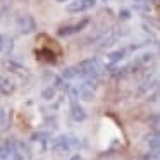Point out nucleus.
Returning <instances> with one entry per match:
<instances>
[{
	"mask_svg": "<svg viewBox=\"0 0 160 160\" xmlns=\"http://www.w3.org/2000/svg\"><path fill=\"white\" fill-rule=\"evenodd\" d=\"M141 43H129V45H124V47H121V48H117V50H112V52H108L107 53V69L108 71H112V69H115V67H119V64H122V60H126L131 53H134L138 48H141Z\"/></svg>",
	"mask_w": 160,
	"mask_h": 160,
	"instance_id": "nucleus-1",
	"label": "nucleus"
},
{
	"mask_svg": "<svg viewBox=\"0 0 160 160\" xmlns=\"http://www.w3.org/2000/svg\"><path fill=\"white\" fill-rule=\"evenodd\" d=\"M79 145H81V139L76 134H60L50 143L52 150L57 153H69L71 150L79 148Z\"/></svg>",
	"mask_w": 160,
	"mask_h": 160,
	"instance_id": "nucleus-2",
	"label": "nucleus"
},
{
	"mask_svg": "<svg viewBox=\"0 0 160 160\" xmlns=\"http://www.w3.org/2000/svg\"><path fill=\"white\" fill-rule=\"evenodd\" d=\"M79 66V71H81V79H86V78H100V72H102V64H100V59H86L83 62L78 64Z\"/></svg>",
	"mask_w": 160,
	"mask_h": 160,
	"instance_id": "nucleus-3",
	"label": "nucleus"
},
{
	"mask_svg": "<svg viewBox=\"0 0 160 160\" xmlns=\"http://www.w3.org/2000/svg\"><path fill=\"white\" fill-rule=\"evenodd\" d=\"M0 160H26L24 155L19 152L16 139H7L0 145Z\"/></svg>",
	"mask_w": 160,
	"mask_h": 160,
	"instance_id": "nucleus-4",
	"label": "nucleus"
},
{
	"mask_svg": "<svg viewBox=\"0 0 160 160\" xmlns=\"http://www.w3.org/2000/svg\"><path fill=\"white\" fill-rule=\"evenodd\" d=\"M16 28L21 35H31V33L36 31V19L33 18L28 12H22V14H18L16 18Z\"/></svg>",
	"mask_w": 160,
	"mask_h": 160,
	"instance_id": "nucleus-5",
	"label": "nucleus"
},
{
	"mask_svg": "<svg viewBox=\"0 0 160 160\" xmlns=\"http://www.w3.org/2000/svg\"><path fill=\"white\" fill-rule=\"evenodd\" d=\"M88 24H90V19H88V18H83V19H79V21L72 22V24L60 26V28L57 29V35H59L60 38H66V36H72V35H76V33L83 31V29L86 28Z\"/></svg>",
	"mask_w": 160,
	"mask_h": 160,
	"instance_id": "nucleus-6",
	"label": "nucleus"
},
{
	"mask_svg": "<svg viewBox=\"0 0 160 160\" xmlns=\"http://www.w3.org/2000/svg\"><path fill=\"white\" fill-rule=\"evenodd\" d=\"M95 5H97V0H71L66 5V11L69 14H81V12L93 9Z\"/></svg>",
	"mask_w": 160,
	"mask_h": 160,
	"instance_id": "nucleus-7",
	"label": "nucleus"
},
{
	"mask_svg": "<svg viewBox=\"0 0 160 160\" xmlns=\"http://www.w3.org/2000/svg\"><path fill=\"white\" fill-rule=\"evenodd\" d=\"M122 35H124V31L122 29H114V31H107L103 35V38L100 40V42L97 43L98 48L102 50H107V48H112L114 45H117V42L122 38Z\"/></svg>",
	"mask_w": 160,
	"mask_h": 160,
	"instance_id": "nucleus-8",
	"label": "nucleus"
},
{
	"mask_svg": "<svg viewBox=\"0 0 160 160\" xmlns=\"http://www.w3.org/2000/svg\"><path fill=\"white\" fill-rule=\"evenodd\" d=\"M16 90H18V83L14 78L7 74H0V93L4 97H11Z\"/></svg>",
	"mask_w": 160,
	"mask_h": 160,
	"instance_id": "nucleus-9",
	"label": "nucleus"
},
{
	"mask_svg": "<svg viewBox=\"0 0 160 160\" xmlns=\"http://www.w3.org/2000/svg\"><path fill=\"white\" fill-rule=\"evenodd\" d=\"M69 112H71L72 121H76V122H84V121H86V117H88L86 110L83 108V105H79V102H78V100H71Z\"/></svg>",
	"mask_w": 160,
	"mask_h": 160,
	"instance_id": "nucleus-10",
	"label": "nucleus"
},
{
	"mask_svg": "<svg viewBox=\"0 0 160 160\" xmlns=\"http://www.w3.org/2000/svg\"><path fill=\"white\" fill-rule=\"evenodd\" d=\"M5 69L11 74H16L18 78H29L28 67L19 64V62H16V60H7V62H5Z\"/></svg>",
	"mask_w": 160,
	"mask_h": 160,
	"instance_id": "nucleus-11",
	"label": "nucleus"
},
{
	"mask_svg": "<svg viewBox=\"0 0 160 160\" xmlns=\"http://www.w3.org/2000/svg\"><path fill=\"white\" fill-rule=\"evenodd\" d=\"M143 143L148 150H160V129L153 132H148V134L143 138Z\"/></svg>",
	"mask_w": 160,
	"mask_h": 160,
	"instance_id": "nucleus-12",
	"label": "nucleus"
},
{
	"mask_svg": "<svg viewBox=\"0 0 160 160\" xmlns=\"http://www.w3.org/2000/svg\"><path fill=\"white\" fill-rule=\"evenodd\" d=\"M60 78H64L66 81H74V79H81V71H79V66L74 64V66H69L62 71Z\"/></svg>",
	"mask_w": 160,
	"mask_h": 160,
	"instance_id": "nucleus-13",
	"label": "nucleus"
},
{
	"mask_svg": "<svg viewBox=\"0 0 160 160\" xmlns=\"http://www.w3.org/2000/svg\"><path fill=\"white\" fill-rule=\"evenodd\" d=\"M31 141L35 143L36 146H40V150H47L50 145V136L47 132H35L31 136Z\"/></svg>",
	"mask_w": 160,
	"mask_h": 160,
	"instance_id": "nucleus-14",
	"label": "nucleus"
},
{
	"mask_svg": "<svg viewBox=\"0 0 160 160\" xmlns=\"http://www.w3.org/2000/svg\"><path fill=\"white\" fill-rule=\"evenodd\" d=\"M14 50V38L9 35H0V53H11Z\"/></svg>",
	"mask_w": 160,
	"mask_h": 160,
	"instance_id": "nucleus-15",
	"label": "nucleus"
},
{
	"mask_svg": "<svg viewBox=\"0 0 160 160\" xmlns=\"http://www.w3.org/2000/svg\"><path fill=\"white\" fill-rule=\"evenodd\" d=\"M55 95H57V88L55 86H47L45 90L42 91V98H43V100H47V102L53 100Z\"/></svg>",
	"mask_w": 160,
	"mask_h": 160,
	"instance_id": "nucleus-16",
	"label": "nucleus"
},
{
	"mask_svg": "<svg viewBox=\"0 0 160 160\" xmlns=\"http://www.w3.org/2000/svg\"><path fill=\"white\" fill-rule=\"evenodd\" d=\"M7 126H9V112H7V108L0 107V128L4 129Z\"/></svg>",
	"mask_w": 160,
	"mask_h": 160,
	"instance_id": "nucleus-17",
	"label": "nucleus"
},
{
	"mask_svg": "<svg viewBox=\"0 0 160 160\" xmlns=\"http://www.w3.org/2000/svg\"><path fill=\"white\" fill-rule=\"evenodd\" d=\"M69 160H83V157H81V155H79V153H74V155H72V157H71V158H69Z\"/></svg>",
	"mask_w": 160,
	"mask_h": 160,
	"instance_id": "nucleus-18",
	"label": "nucleus"
},
{
	"mask_svg": "<svg viewBox=\"0 0 160 160\" xmlns=\"http://www.w3.org/2000/svg\"><path fill=\"white\" fill-rule=\"evenodd\" d=\"M55 2H59V4H66V2H71V0H55Z\"/></svg>",
	"mask_w": 160,
	"mask_h": 160,
	"instance_id": "nucleus-19",
	"label": "nucleus"
},
{
	"mask_svg": "<svg viewBox=\"0 0 160 160\" xmlns=\"http://www.w3.org/2000/svg\"><path fill=\"white\" fill-rule=\"evenodd\" d=\"M152 2H155V4H158V2H160V0H152Z\"/></svg>",
	"mask_w": 160,
	"mask_h": 160,
	"instance_id": "nucleus-20",
	"label": "nucleus"
}]
</instances>
